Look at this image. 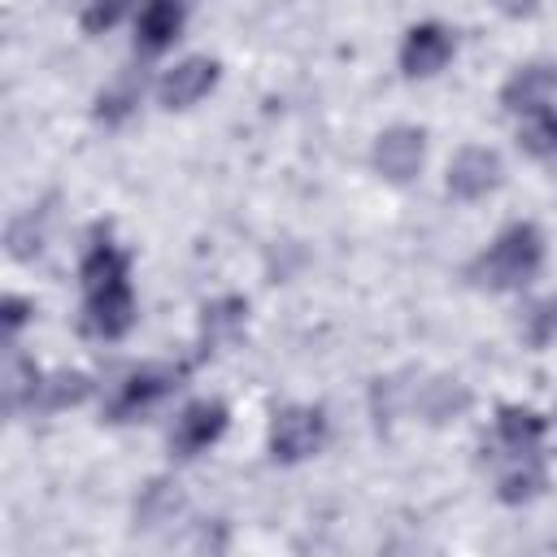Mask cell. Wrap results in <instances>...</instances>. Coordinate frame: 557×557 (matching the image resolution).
I'll return each mask as SVG.
<instances>
[{
    "label": "cell",
    "instance_id": "11",
    "mask_svg": "<svg viewBox=\"0 0 557 557\" xmlns=\"http://www.w3.org/2000/svg\"><path fill=\"white\" fill-rule=\"evenodd\" d=\"M183 30V0H144L139 22H135V48L144 57L165 52Z\"/></svg>",
    "mask_w": 557,
    "mask_h": 557
},
{
    "label": "cell",
    "instance_id": "23",
    "mask_svg": "<svg viewBox=\"0 0 557 557\" xmlns=\"http://www.w3.org/2000/svg\"><path fill=\"white\" fill-rule=\"evenodd\" d=\"M26 318H30V305H26L22 296H4V331H9V339L22 331Z\"/></svg>",
    "mask_w": 557,
    "mask_h": 557
},
{
    "label": "cell",
    "instance_id": "14",
    "mask_svg": "<svg viewBox=\"0 0 557 557\" xmlns=\"http://www.w3.org/2000/svg\"><path fill=\"white\" fill-rule=\"evenodd\" d=\"M544 435V418L527 405H500L496 409V444L505 453H535Z\"/></svg>",
    "mask_w": 557,
    "mask_h": 557
},
{
    "label": "cell",
    "instance_id": "20",
    "mask_svg": "<svg viewBox=\"0 0 557 557\" xmlns=\"http://www.w3.org/2000/svg\"><path fill=\"white\" fill-rule=\"evenodd\" d=\"M522 339L531 348H548L557 339V296H544L522 313Z\"/></svg>",
    "mask_w": 557,
    "mask_h": 557
},
{
    "label": "cell",
    "instance_id": "5",
    "mask_svg": "<svg viewBox=\"0 0 557 557\" xmlns=\"http://www.w3.org/2000/svg\"><path fill=\"white\" fill-rule=\"evenodd\" d=\"M422 157H426V135L418 126H387L374 139V170L387 183H409L422 170Z\"/></svg>",
    "mask_w": 557,
    "mask_h": 557
},
{
    "label": "cell",
    "instance_id": "3",
    "mask_svg": "<svg viewBox=\"0 0 557 557\" xmlns=\"http://www.w3.org/2000/svg\"><path fill=\"white\" fill-rule=\"evenodd\" d=\"M326 444V413L318 405H287L270 422V457L296 466Z\"/></svg>",
    "mask_w": 557,
    "mask_h": 557
},
{
    "label": "cell",
    "instance_id": "4",
    "mask_svg": "<svg viewBox=\"0 0 557 557\" xmlns=\"http://www.w3.org/2000/svg\"><path fill=\"white\" fill-rule=\"evenodd\" d=\"M178 379H183L178 366H139V370H131V374L122 379L113 405H109V418H113V422H131L135 413H144V409H152L157 400H165V396L178 387Z\"/></svg>",
    "mask_w": 557,
    "mask_h": 557
},
{
    "label": "cell",
    "instance_id": "15",
    "mask_svg": "<svg viewBox=\"0 0 557 557\" xmlns=\"http://www.w3.org/2000/svg\"><path fill=\"white\" fill-rule=\"evenodd\" d=\"M178 513H183V492L170 479H152L135 500V527H144V531H157V527L174 522Z\"/></svg>",
    "mask_w": 557,
    "mask_h": 557
},
{
    "label": "cell",
    "instance_id": "7",
    "mask_svg": "<svg viewBox=\"0 0 557 557\" xmlns=\"http://www.w3.org/2000/svg\"><path fill=\"white\" fill-rule=\"evenodd\" d=\"M222 431H226V405H222V400H191V405L174 418L170 453H174V457H196V453H205Z\"/></svg>",
    "mask_w": 557,
    "mask_h": 557
},
{
    "label": "cell",
    "instance_id": "2",
    "mask_svg": "<svg viewBox=\"0 0 557 557\" xmlns=\"http://www.w3.org/2000/svg\"><path fill=\"white\" fill-rule=\"evenodd\" d=\"M540 265H544V235L531 222H513L470 265V278L479 287H492V292H513V287L531 283Z\"/></svg>",
    "mask_w": 557,
    "mask_h": 557
},
{
    "label": "cell",
    "instance_id": "10",
    "mask_svg": "<svg viewBox=\"0 0 557 557\" xmlns=\"http://www.w3.org/2000/svg\"><path fill=\"white\" fill-rule=\"evenodd\" d=\"M557 91V65L548 61H531L522 70H513L500 87V109L509 113H531L540 104H548V96Z\"/></svg>",
    "mask_w": 557,
    "mask_h": 557
},
{
    "label": "cell",
    "instance_id": "24",
    "mask_svg": "<svg viewBox=\"0 0 557 557\" xmlns=\"http://www.w3.org/2000/svg\"><path fill=\"white\" fill-rule=\"evenodd\" d=\"M535 0H496V9H505V13H527Z\"/></svg>",
    "mask_w": 557,
    "mask_h": 557
},
{
    "label": "cell",
    "instance_id": "17",
    "mask_svg": "<svg viewBox=\"0 0 557 557\" xmlns=\"http://www.w3.org/2000/svg\"><path fill=\"white\" fill-rule=\"evenodd\" d=\"M418 405H422L426 422H448V418L466 413V405H470V392H466L457 379H435V383H426V387H422Z\"/></svg>",
    "mask_w": 557,
    "mask_h": 557
},
{
    "label": "cell",
    "instance_id": "12",
    "mask_svg": "<svg viewBox=\"0 0 557 557\" xmlns=\"http://www.w3.org/2000/svg\"><path fill=\"white\" fill-rule=\"evenodd\" d=\"M505 470L496 479V496L505 505H522V500H535L544 492V466H540V453H505Z\"/></svg>",
    "mask_w": 557,
    "mask_h": 557
},
{
    "label": "cell",
    "instance_id": "22",
    "mask_svg": "<svg viewBox=\"0 0 557 557\" xmlns=\"http://www.w3.org/2000/svg\"><path fill=\"white\" fill-rule=\"evenodd\" d=\"M135 4H139V0H91V4L83 9V30H87V35H104V30L117 26Z\"/></svg>",
    "mask_w": 557,
    "mask_h": 557
},
{
    "label": "cell",
    "instance_id": "1",
    "mask_svg": "<svg viewBox=\"0 0 557 557\" xmlns=\"http://www.w3.org/2000/svg\"><path fill=\"white\" fill-rule=\"evenodd\" d=\"M83 331L96 339H122L135 322V292H131V261L126 252L96 231L91 248L83 252Z\"/></svg>",
    "mask_w": 557,
    "mask_h": 557
},
{
    "label": "cell",
    "instance_id": "18",
    "mask_svg": "<svg viewBox=\"0 0 557 557\" xmlns=\"http://www.w3.org/2000/svg\"><path fill=\"white\" fill-rule=\"evenodd\" d=\"M35 396H44L39 370H35L22 352H13V357H9V374H4V400H9V409L17 413V409L35 405Z\"/></svg>",
    "mask_w": 557,
    "mask_h": 557
},
{
    "label": "cell",
    "instance_id": "21",
    "mask_svg": "<svg viewBox=\"0 0 557 557\" xmlns=\"http://www.w3.org/2000/svg\"><path fill=\"white\" fill-rule=\"evenodd\" d=\"M87 392H91V379L87 374H57L52 383H44V409L78 405V400H87Z\"/></svg>",
    "mask_w": 557,
    "mask_h": 557
},
{
    "label": "cell",
    "instance_id": "19",
    "mask_svg": "<svg viewBox=\"0 0 557 557\" xmlns=\"http://www.w3.org/2000/svg\"><path fill=\"white\" fill-rule=\"evenodd\" d=\"M135 104H139V83H135V78H117V83H109V87L96 96V117H100L104 126H117V122L131 117Z\"/></svg>",
    "mask_w": 557,
    "mask_h": 557
},
{
    "label": "cell",
    "instance_id": "9",
    "mask_svg": "<svg viewBox=\"0 0 557 557\" xmlns=\"http://www.w3.org/2000/svg\"><path fill=\"white\" fill-rule=\"evenodd\" d=\"M218 83V61L209 57H187L174 70H165V78L157 83V100L165 109H191L200 96H209V87Z\"/></svg>",
    "mask_w": 557,
    "mask_h": 557
},
{
    "label": "cell",
    "instance_id": "13",
    "mask_svg": "<svg viewBox=\"0 0 557 557\" xmlns=\"http://www.w3.org/2000/svg\"><path fill=\"white\" fill-rule=\"evenodd\" d=\"M244 313H248L244 296H218V300H209L200 309V352H213V348L231 344L239 335V326H244Z\"/></svg>",
    "mask_w": 557,
    "mask_h": 557
},
{
    "label": "cell",
    "instance_id": "6",
    "mask_svg": "<svg viewBox=\"0 0 557 557\" xmlns=\"http://www.w3.org/2000/svg\"><path fill=\"white\" fill-rule=\"evenodd\" d=\"M453 61V30H444L440 22H418L405 30L400 44V70L409 78H431Z\"/></svg>",
    "mask_w": 557,
    "mask_h": 557
},
{
    "label": "cell",
    "instance_id": "8",
    "mask_svg": "<svg viewBox=\"0 0 557 557\" xmlns=\"http://www.w3.org/2000/svg\"><path fill=\"white\" fill-rule=\"evenodd\" d=\"M500 157L492 148H461L448 165V191L457 200H483L487 191L500 187Z\"/></svg>",
    "mask_w": 557,
    "mask_h": 557
},
{
    "label": "cell",
    "instance_id": "16",
    "mask_svg": "<svg viewBox=\"0 0 557 557\" xmlns=\"http://www.w3.org/2000/svg\"><path fill=\"white\" fill-rule=\"evenodd\" d=\"M518 148H522L527 157H540V161L557 157V113H553L548 104H540V109L522 113V126H518Z\"/></svg>",
    "mask_w": 557,
    "mask_h": 557
}]
</instances>
